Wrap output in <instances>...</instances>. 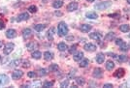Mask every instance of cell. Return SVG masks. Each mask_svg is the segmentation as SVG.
<instances>
[{"label": "cell", "mask_w": 130, "mask_h": 88, "mask_svg": "<svg viewBox=\"0 0 130 88\" xmlns=\"http://www.w3.org/2000/svg\"><path fill=\"white\" fill-rule=\"evenodd\" d=\"M129 37H130V34H129Z\"/></svg>", "instance_id": "681fc988"}, {"label": "cell", "mask_w": 130, "mask_h": 88, "mask_svg": "<svg viewBox=\"0 0 130 88\" xmlns=\"http://www.w3.org/2000/svg\"><path fill=\"white\" fill-rule=\"evenodd\" d=\"M124 75H125V71H124V69H122V68L118 69L117 71L114 73V78H123Z\"/></svg>", "instance_id": "5b68a950"}, {"label": "cell", "mask_w": 130, "mask_h": 88, "mask_svg": "<svg viewBox=\"0 0 130 88\" xmlns=\"http://www.w3.org/2000/svg\"><path fill=\"white\" fill-rule=\"evenodd\" d=\"M88 63H89V61H88V59H83V60H82L81 62H80V67L81 68H84V67H86L88 65Z\"/></svg>", "instance_id": "83f0119b"}, {"label": "cell", "mask_w": 130, "mask_h": 88, "mask_svg": "<svg viewBox=\"0 0 130 88\" xmlns=\"http://www.w3.org/2000/svg\"><path fill=\"white\" fill-rule=\"evenodd\" d=\"M76 49H77V45H73L70 49H69V53H71V54H73L75 51H76Z\"/></svg>", "instance_id": "d590c367"}, {"label": "cell", "mask_w": 130, "mask_h": 88, "mask_svg": "<svg viewBox=\"0 0 130 88\" xmlns=\"http://www.w3.org/2000/svg\"><path fill=\"white\" fill-rule=\"evenodd\" d=\"M91 28H92V26L89 25V24H83V25H81V27H80L81 31L83 32V33H88V32H89V31L91 30Z\"/></svg>", "instance_id": "5bb4252c"}, {"label": "cell", "mask_w": 130, "mask_h": 88, "mask_svg": "<svg viewBox=\"0 0 130 88\" xmlns=\"http://www.w3.org/2000/svg\"><path fill=\"white\" fill-rule=\"evenodd\" d=\"M120 30L123 33H127L130 30V26L128 24H122V25L120 26Z\"/></svg>", "instance_id": "44dd1931"}, {"label": "cell", "mask_w": 130, "mask_h": 88, "mask_svg": "<svg viewBox=\"0 0 130 88\" xmlns=\"http://www.w3.org/2000/svg\"><path fill=\"white\" fill-rule=\"evenodd\" d=\"M49 70H50V72H56L57 70H58V65L57 64H52L49 67Z\"/></svg>", "instance_id": "1f68e13d"}, {"label": "cell", "mask_w": 130, "mask_h": 88, "mask_svg": "<svg viewBox=\"0 0 130 88\" xmlns=\"http://www.w3.org/2000/svg\"><path fill=\"white\" fill-rule=\"evenodd\" d=\"M26 49H27V50H29V51H33L36 49H38V44L35 43V42L28 43L27 45H26Z\"/></svg>", "instance_id": "9c48e42d"}, {"label": "cell", "mask_w": 130, "mask_h": 88, "mask_svg": "<svg viewBox=\"0 0 130 88\" xmlns=\"http://www.w3.org/2000/svg\"><path fill=\"white\" fill-rule=\"evenodd\" d=\"M9 81H10V79L6 75H0V86H4V85L8 84Z\"/></svg>", "instance_id": "ba28073f"}, {"label": "cell", "mask_w": 130, "mask_h": 88, "mask_svg": "<svg viewBox=\"0 0 130 88\" xmlns=\"http://www.w3.org/2000/svg\"><path fill=\"white\" fill-rule=\"evenodd\" d=\"M89 37H90V39H92L94 41H100L101 38H102V34L99 32H93V33H90Z\"/></svg>", "instance_id": "4fadbf2b"}, {"label": "cell", "mask_w": 130, "mask_h": 88, "mask_svg": "<svg viewBox=\"0 0 130 88\" xmlns=\"http://www.w3.org/2000/svg\"><path fill=\"white\" fill-rule=\"evenodd\" d=\"M83 49H84L86 51L92 52V51L96 50V46L93 45V44H91V43H88V44H85L84 47H83Z\"/></svg>", "instance_id": "52a82bcc"}, {"label": "cell", "mask_w": 130, "mask_h": 88, "mask_svg": "<svg viewBox=\"0 0 130 88\" xmlns=\"http://www.w3.org/2000/svg\"><path fill=\"white\" fill-rule=\"evenodd\" d=\"M4 28H5V23L3 21H0V30H2Z\"/></svg>", "instance_id": "7bdbcfd3"}, {"label": "cell", "mask_w": 130, "mask_h": 88, "mask_svg": "<svg viewBox=\"0 0 130 88\" xmlns=\"http://www.w3.org/2000/svg\"><path fill=\"white\" fill-rule=\"evenodd\" d=\"M62 5H63V0H54V2L52 3L53 8H55V9H59V8H61Z\"/></svg>", "instance_id": "ac0fdd59"}, {"label": "cell", "mask_w": 130, "mask_h": 88, "mask_svg": "<svg viewBox=\"0 0 130 88\" xmlns=\"http://www.w3.org/2000/svg\"><path fill=\"white\" fill-rule=\"evenodd\" d=\"M57 49H58V50H60V51H66L68 49V46L65 43H59L58 45H57Z\"/></svg>", "instance_id": "d6986e66"}, {"label": "cell", "mask_w": 130, "mask_h": 88, "mask_svg": "<svg viewBox=\"0 0 130 88\" xmlns=\"http://www.w3.org/2000/svg\"><path fill=\"white\" fill-rule=\"evenodd\" d=\"M69 85V80H64L60 83V87H67Z\"/></svg>", "instance_id": "74e56055"}, {"label": "cell", "mask_w": 130, "mask_h": 88, "mask_svg": "<svg viewBox=\"0 0 130 88\" xmlns=\"http://www.w3.org/2000/svg\"><path fill=\"white\" fill-rule=\"evenodd\" d=\"M17 36V31L15 29H8L7 32H6V37L9 39H13Z\"/></svg>", "instance_id": "7c38bea8"}, {"label": "cell", "mask_w": 130, "mask_h": 88, "mask_svg": "<svg viewBox=\"0 0 130 88\" xmlns=\"http://www.w3.org/2000/svg\"><path fill=\"white\" fill-rule=\"evenodd\" d=\"M112 6V2L111 1H105V2H99L97 4H95L94 8L96 10H100V11H102V10H105V9H108L109 7Z\"/></svg>", "instance_id": "7a4b0ae2"}, {"label": "cell", "mask_w": 130, "mask_h": 88, "mask_svg": "<svg viewBox=\"0 0 130 88\" xmlns=\"http://www.w3.org/2000/svg\"><path fill=\"white\" fill-rule=\"evenodd\" d=\"M52 86H53V81H46L44 84H43V87H44V88L52 87Z\"/></svg>", "instance_id": "836d02e7"}, {"label": "cell", "mask_w": 130, "mask_h": 88, "mask_svg": "<svg viewBox=\"0 0 130 88\" xmlns=\"http://www.w3.org/2000/svg\"><path fill=\"white\" fill-rule=\"evenodd\" d=\"M83 53L82 51H80V52L76 53V54L73 56V58H74V60H75V61H81V60L83 59Z\"/></svg>", "instance_id": "7402d4cb"}, {"label": "cell", "mask_w": 130, "mask_h": 88, "mask_svg": "<svg viewBox=\"0 0 130 88\" xmlns=\"http://www.w3.org/2000/svg\"><path fill=\"white\" fill-rule=\"evenodd\" d=\"M85 17L88 19H90V20H96L98 18V15L94 12H88L85 14Z\"/></svg>", "instance_id": "e0dca14e"}, {"label": "cell", "mask_w": 130, "mask_h": 88, "mask_svg": "<svg viewBox=\"0 0 130 88\" xmlns=\"http://www.w3.org/2000/svg\"><path fill=\"white\" fill-rule=\"evenodd\" d=\"M31 35H32L31 29H29V28H25V29H23V30H22V36H23L24 39H28Z\"/></svg>", "instance_id": "9a60e30c"}, {"label": "cell", "mask_w": 130, "mask_h": 88, "mask_svg": "<svg viewBox=\"0 0 130 88\" xmlns=\"http://www.w3.org/2000/svg\"><path fill=\"white\" fill-rule=\"evenodd\" d=\"M120 48V49H121L122 51H127V50H128V47H127V45H126L125 43L123 44V45H121Z\"/></svg>", "instance_id": "8d00e7d4"}, {"label": "cell", "mask_w": 130, "mask_h": 88, "mask_svg": "<svg viewBox=\"0 0 130 88\" xmlns=\"http://www.w3.org/2000/svg\"><path fill=\"white\" fill-rule=\"evenodd\" d=\"M31 56H32V58H34V59H40L41 56H42V53L40 51H34Z\"/></svg>", "instance_id": "f1b7e54d"}, {"label": "cell", "mask_w": 130, "mask_h": 88, "mask_svg": "<svg viewBox=\"0 0 130 88\" xmlns=\"http://www.w3.org/2000/svg\"><path fill=\"white\" fill-rule=\"evenodd\" d=\"M47 74H48V72L46 69H40L38 71V75L40 77H45V76H47Z\"/></svg>", "instance_id": "4dcf8cb0"}, {"label": "cell", "mask_w": 130, "mask_h": 88, "mask_svg": "<svg viewBox=\"0 0 130 88\" xmlns=\"http://www.w3.org/2000/svg\"><path fill=\"white\" fill-rule=\"evenodd\" d=\"M53 32H54V29H53V28H51L50 30L48 31V33H47V38H48L50 41H52V40L53 39V34H54Z\"/></svg>", "instance_id": "d4e9b609"}, {"label": "cell", "mask_w": 130, "mask_h": 88, "mask_svg": "<svg viewBox=\"0 0 130 88\" xmlns=\"http://www.w3.org/2000/svg\"><path fill=\"white\" fill-rule=\"evenodd\" d=\"M57 32H58L59 36H66L68 34V26L64 21H61L58 23V26H57Z\"/></svg>", "instance_id": "6da1fadb"}, {"label": "cell", "mask_w": 130, "mask_h": 88, "mask_svg": "<svg viewBox=\"0 0 130 88\" xmlns=\"http://www.w3.org/2000/svg\"><path fill=\"white\" fill-rule=\"evenodd\" d=\"M76 74V70H73V71H71L70 72V74H69V78H73Z\"/></svg>", "instance_id": "b9f144b4"}, {"label": "cell", "mask_w": 130, "mask_h": 88, "mask_svg": "<svg viewBox=\"0 0 130 88\" xmlns=\"http://www.w3.org/2000/svg\"><path fill=\"white\" fill-rule=\"evenodd\" d=\"M88 2H93L94 0H88Z\"/></svg>", "instance_id": "bcb514c9"}, {"label": "cell", "mask_w": 130, "mask_h": 88, "mask_svg": "<svg viewBox=\"0 0 130 88\" xmlns=\"http://www.w3.org/2000/svg\"><path fill=\"white\" fill-rule=\"evenodd\" d=\"M104 88H112L113 87V85L112 84H110V83H107V84H104V86H103Z\"/></svg>", "instance_id": "ee69618b"}, {"label": "cell", "mask_w": 130, "mask_h": 88, "mask_svg": "<svg viewBox=\"0 0 130 88\" xmlns=\"http://www.w3.org/2000/svg\"><path fill=\"white\" fill-rule=\"evenodd\" d=\"M127 3H128V4H130V0H127Z\"/></svg>", "instance_id": "7dc6e473"}, {"label": "cell", "mask_w": 130, "mask_h": 88, "mask_svg": "<svg viewBox=\"0 0 130 88\" xmlns=\"http://www.w3.org/2000/svg\"><path fill=\"white\" fill-rule=\"evenodd\" d=\"M114 68V63L112 60L107 61V63H106V69H107L108 71H112Z\"/></svg>", "instance_id": "603a6c76"}, {"label": "cell", "mask_w": 130, "mask_h": 88, "mask_svg": "<svg viewBox=\"0 0 130 88\" xmlns=\"http://www.w3.org/2000/svg\"><path fill=\"white\" fill-rule=\"evenodd\" d=\"M104 60H105V55L103 53H98L96 55V62L98 64H102L104 63Z\"/></svg>", "instance_id": "2e32d148"}, {"label": "cell", "mask_w": 130, "mask_h": 88, "mask_svg": "<svg viewBox=\"0 0 130 88\" xmlns=\"http://www.w3.org/2000/svg\"><path fill=\"white\" fill-rule=\"evenodd\" d=\"M27 76L29 77V78H35L36 77V73H34V72H28Z\"/></svg>", "instance_id": "ab89813d"}, {"label": "cell", "mask_w": 130, "mask_h": 88, "mask_svg": "<svg viewBox=\"0 0 130 88\" xmlns=\"http://www.w3.org/2000/svg\"><path fill=\"white\" fill-rule=\"evenodd\" d=\"M22 76H23V72H21V71H20V70H16V71L13 72V74H12V78L15 79V80H17V79L21 78Z\"/></svg>", "instance_id": "277c9868"}, {"label": "cell", "mask_w": 130, "mask_h": 88, "mask_svg": "<svg viewBox=\"0 0 130 88\" xmlns=\"http://www.w3.org/2000/svg\"><path fill=\"white\" fill-rule=\"evenodd\" d=\"M109 17L110 18H119L120 17V14H110Z\"/></svg>", "instance_id": "60d3db41"}, {"label": "cell", "mask_w": 130, "mask_h": 88, "mask_svg": "<svg viewBox=\"0 0 130 88\" xmlns=\"http://www.w3.org/2000/svg\"><path fill=\"white\" fill-rule=\"evenodd\" d=\"M45 28H46V25H45V24H37V25L34 26V29H35L36 31H38V32L43 31Z\"/></svg>", "instance_id": "cb8c5ba5"}, {"label": "cell", "mask_w": 130, "mask_h": 88, "mask_svg": "<svg viewBox=\"0 0 130 88\" xmlns=\"http://www.w3.org/2000/svg\"><path fill=\"white\" fill-rule=\"evenodd\" d=\"M14 48H15V45H14L13 43H8V44H6L5 47H4V49H3L4 54H6V55L10 54V53L13 51Z\"/></svg>", "instance_id": "3957f363"}, {"label": "cell", "mask_w": 130, "mask_h": 88, "mask_svg": "<svg viewBox=\"0 0 130 88\" xmlns=\"http://www.w3.org/2000/svg\"><path fill=\"white\" fill-rule=\"evenodd\" d=\"M78 6H79L78 2H71V3L68 4L67 10H68V12H74V11H76L78 9Z\"/></svg>", "instance_id": "8fae6325"}, {"label": "cell", "mask_w": 130, "mask_h": 88, "mask_svg": "<svg viewBox=\"0 0 130 88\" xmlns=\"http://www.w3.org/2000/svg\"><path fill=\"white\" fill-rule=\"evenodd\" d=\"M117 60L119 61V62H125L126 60H127V56H125V55H117Z\"/></svg>", "instance_id": "4316f807"}, {"label": "cell", "mask_w": 130, "mask_h": 88, "mask_svg": "<svg viewBox=\"0 0 130 88\" xmlns=\"http://www.w3.org/2000/svg\"><path fill=\"white\" fill-rule=\"evenodd\" d=\"M114 37H115V34H114V32H109V33L105 36V39L108 40V41H112L113 39H114Z\"/></svg>", "instance_id": "484cf974"}, {"label": "cell", "mask_w": 130, "mask_h": 88, "mask_svg": "<svg viewBox=\"0 0 130 88\" xmlns=\"http://www.w3.org/2000/svg\"><path fill=\"white\" fill-rule=\"evenodd\" d=\"M92 76L96 78H102L103 76V72H102V69H100V68H95L93 70V74Z\"/></svg>", "instance_id": "8992f818"}, {"label": "cell", "mask_w": 130, "mask_h": 88, "mask_svg": "<svg viewBox=\"0 0 130 88\" xmlns=\"http://www.w3.org/2000/svg\"><path fill=\"white\" fill-rule=\"evenodd\" d=\"M114 43H115V45H117V46L120 47L121 45H123V44H124L125 42H123V40H122V39H120V38H118V39H115Z\"/></svg>", "instance_id": "d6a6232c"}, {"label": "cell", "mask_w": 130, "mask_h": 88, "mask_svg": "<svg viewBox=\"0 0 130 88\" xmlns=\"http://www.w3.org/2000/svg\"><path fill=\"white\" fill-rule=\"evenodd\" d=\"M76 82H77L79 85H83V84H84V82H85V80H84V78H82V77H78V78H76Z\"/></svg>", "instance_id": "f546056e"}, {"label": "cell", "mask_w": 130, "mask_h": 88, "mask_svg": "<svg viewBox=\"0 0 130 88\" xmlns=\"http://www.w3.org/2000/svg\"><path fill=\"white\" fill-rule=\"evenodd\" d=\"M22 63H23V64H22L23 68H28V67H29V66H30V63H29V61H27V60L23 61Z\"/></svg>", "instance_id": "f35d334b"}, {"label": "cell", "mask_w": 130, "mask_h": 88, "mask_svg": "<svg viewBox=\"0 0 130 88\" xmlns=\"http://www.w3.org/2000/svg\"><path fill=\"white\" fill-rule=\"evenodd\" d=\"M28 11H29L30 13H36L37 12V7L36 6H34V5H31V6H29V7H28V9H27Z\"/></svg>", "instance_id": "e575fe53"}, {"label": "cell", "mask_w": 130, "mask_h": 88, "mask_svg": "<svg viewBox=\"0 0 130 88\" xmlns=\"http://www.w3.org/2000/svg\"><path fill=\"white\" fill-rule=\"evenodd\" d=\"M28 19H29V14H28V13H21V15H19V17L17 18V21L27 20Z\"/></svg>", "instance_id": "30bf717a"}, {"label": "cell", "mask_w": 130, "mask_h": 88, "mask_svg": "<svg viewBox=\"0 0 130 88\" xmlns=\"http://www.w3.org/2000/svg\"><path fill=\"white\" fill-rule=\"evenodd\" d=\"M44 58H45V60H47V61L52 60V59H53V53H52V52H50V51H46V52L44 53Z\"/></svg>", "instance_id": "ffe728a7"}, {"label": "cell", "mask_w": 130, "mask_h": 88, "mask_svg": "<svg viewBox=\"0 0 130 88\" xmlns=\"http://www.w3.org/2000/svg\"><path fill=\"white\" fill-rule=\"evenodd\" d=\"M1 47H2V42L0 41V49H1Z\"/></svg>", "instance_id": "f6af8a7d"}, {"label": "cell", "mask_w": 130, "mask_h": 88, "mask_svg": "<svg viewBox=\"0 0 130 88\" xmlns=\"http://www.w3.org/2000/svg\"><path fill=\"white\" fill-rule=\"evenodd\" d=\"M1 60H2V58H1V56H0V62H1Z\"/></svg>", "instance_id": "c3c4849f"}]
</instances>
